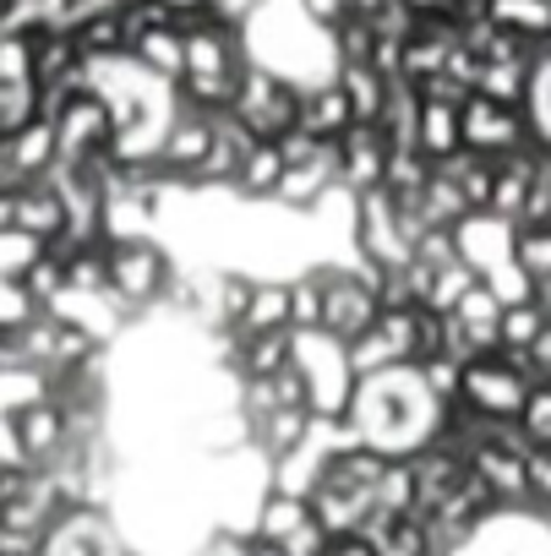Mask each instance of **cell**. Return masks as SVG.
Wrapping results in <instances>:
<instances>
[{
  "label": "cell",
  "instance_id": "cell-15",
  "mask_svg": "<svg viewBox=\"0 0 551 556\" xmlns=\"http://www.w3.org/2000/svg\"><path fill=\"white\" fill-rule=\"evenodd\" d=\"M546 328H551V312H546L540 301H529V306H508V312H502V350L524 355V350H535V344L546 339Z\"/></svg>",
  "mask_w": 551,
  "mask_h": 556
},
{
  "label": "cell",
  "instance_id": "cell-24",
  "mask_svg": "<svg viewBox=\"0 0 551 556\" xmlns=\"http://www.w3.org/2000/svg\"><path fill=\"white\" fill-rule=\"evenodd\" d=\"M546 7H551V0H546Z\"/></svg>",
  "mask_w": 551,
  "mask_h": 556
},
{
  "label": "cell",
  "instance_id": "cell-12",
  "mask_svg": "<svg viewBox=\"0 0 551 556\" xmlns=\"http://www.w3.org/2000/svg\"><path fill=\"white\" fill-rule=\"evenodd\" d=\"M437 169H442V175H448V180L464 191V202H469L475 213H486V207H491L497 159H486V153H469V148H464V153H453V159H448V164H437Z\"/></svg>",
  "mask_w": 551,
  "mask_h": 556
},
{
  "label": "cell",
  "instance_id": "cell-7",
  "mask_svg": "<svg viewBox=\"0 0 551 556\" xmlns=\"http://www.w3.org/2000/svg\"><path fill=\"white\" fill-rule=\"evenodd\" d=\"M306 523H312V502H301V496H290V491H273V485H267V496H262L256 513H251L246 540H262V545H273V551H285Z\"/></svg>",
  "mask_w": 551,
  "mask_h": 556
},
{
  "label": "cell",
  "instance_id": "cell-22",
  "mask_svg": "<svg viewBox=\"0 0 551 556\" xmlns=\"http://www.w3.org/2000/svg\"><path fill=\"white\" fill-rule=\"evenodd\" d=\"M404 7H410L415 17H431V12H453L448 0H404Z\"/></svg>",
  "mask_w": 551,
  "mask_h": 556
},
{
  "label": "cell",
  "instance_id": "cell-6",
  "mask_svg": "<svg viewBox=\"0 0 551 556\" xmlns=\"http://www.w3.org/2000/svg\"><path fill=\"white\" fill-rule=\"evenodd\" d=\"M383 180H388V142H383V131L377 126H350L339 137V186L361 202V197L383 191Z\"/></svg>",
  "mask_w": 551,
  "mask_h": 556
},
{
  "label": "cell",
  "instance_id": "cell-13",
  "mask_svg": "<svg viewBox=\"0 0 551 556\" xmlns=\"http://www.w3.org/2000/svg\"><path fill=\"white\" fill-rule=\"evenodd\" d=\"M486 17L497 28H508L513 39H524V45L551 39V7H546V0H491Z\"/></svg>",
  "mask_w": 551,
  "mask_h": 556
},
{
  "label": "cell",
  "instance_id": "cell-20",
  "mask_svg": "<svg viewBox=\"0 0 551 556\" xmlns=\"http://www.w3.org/2000/svg\"><path fill=\"white\" fill-rule=\"evenodd\" d=\"M524 431L535 437V447H551V388H535V393H529Z\"/></svg>",
  "mask_w": 551,
  "mask_h": 556
},
{
  "label": "cell",
  "instance_id": "cell-19",
  "mask_svg": "<svg viewBox=\"0 0 551 556\" xmlns=\"http://www.w3.org/2000/svg\"><path fill=\"white\" fill-rule=\"evenodd\" d=\"M475 285H480V278H475V273H469L464 262H453V267H442V273L431 278V301H426V306L448 317V312H453V306H459V301H464V295L475 290Z\"/></svg>",
  "mask_w": 551,
  "mask_h": 556
},
{
  "label": "cell",
  "instance_id": "cell-3",
  "mask_svg": "<svg viewBox=\"0 0 551 556\" xmlns=\"http://www.w3.org/2000/svg\"><path fill=\"white\" fill-rule=\"evenodd\" d=\"M529 393H535V382L524 377L518 355H508V350L480 355V361L464 366V404L480 409L486 420H524Z\"/></svg>",
  "mask_w": 551,
  "mask_h": 556
},
{
  "label": "cell",
  "instance_id": "cell-11",
  "mask_svg": "<svg viewBox=\"0 0 551 556\" xmlns=\"http://www.w3.org/2000/svg\"><path fill=\"white\" fill-rule=\"evenodd\" d=\"M334 83L345 88L350 110H355V126H377L383 121V104H388V77L377 66H339Z\"/></svg>",
  "mask_w": 551,
  "mask_h": 556
},
{
  "label": "cell",
  "instance_id": "cell-17",
  "mask_svg": "<svg viewBox=\"0 0 551 556\" xmlns=\"http://www.w3.org/2000/svg\"><path fill=\"white\" fill-rule=\"evenodd\" d=\"M513 262L535 278V290H540V285H551V229H518Z\"/></svg>",
  "mask_w": 551,
  "mask_h": 556
},
{
  "label": "cell",
  "instance_id": "cell-18",
  "mask_svg": "<svg viewBox=\"0 0 551 556\" xmlns=\"http://www.w3.org/2000/svg\"><path fill=\"white\" fill-rule=\"evenodd\" d=\"M480 285H486V290L497 295V306H502V312H508V306H529V301H535V278H529V273H524L518 262H508V267L486 273Z\"/></svg>",
  "mask_w": 551,
  "mask_h": 556
},
{
  "label": "cell",
  "instance_id": "cell-10",
  "mask_svg": "<svg viewBox=\"0 0 551 556\" xmlns=\"http://www.w3.org/2000/svg\"><path fill=\"white\" fill-rule=\"evenodd\" d=\"M285 175H290L285 148H279V142H256V148L246 153V164H240L235 197H240V202H273V197H279V186H285Z\"/></svg>",
  "mask_w": 551,
  "mask_h": 556
},
{
  "label": "cell",
  "instance_id": "cell-8",
  "mask_svg": "<svg viewBox=\"0 0 551 556\" xmlns=\"http://www.w3.org/2000/svg\"><path fill=\"white\" fill-rule=\"evenodd\" d=\"M350 126H355V110H350V99L334 77L301 88V131H312L317 142H339Z\"/></svg>",
  "mask_w": 551,
  "mask_h": 556
},
{
  "label": "cell",
  "instance_id": "cell-4",
  "mask_svg": "<svg viewBox=\"0 0 551 556\" xmlns=\"http://www.w3.org/2000/svg\"><path fill=\"white\" fill-rule=\"evenodd\" d=\"M459 115H464V148H469V153L508 159V153L540 142V126H535L529 110H508V104H497V99L469 93V104H464Z\"/></svg>",
  "mask_w": 551,
  "mask_h": 556
},
{
  "label": "cell",
  "instance_id": "cell-21",
  "mask_svg": "<svg viewBox=\"0 0 551 556\" xmlns=\"http://www.w3.org/2000/svg\"><path fill=\"white\" fill-rule=\"evenodd\" d=\"M323 556H377V551H372V540L350 534V540H328V545H323Z\"/></svg>",
  "mask_w": 551,
  "mask_h": 556
},
{
  "label": "cell",
  "instance_id": "cell-1",
  "mask_svg": "<svg viewBox=\"0 0 551 556\" xmlns=\"http://www.w3.org/2000/svg\"><path fill=\"white\" fill-rule=\"evenodd\" d=\"M296 371L312 393V415L317 420H345L350 399H355V366H350V344L328 339L323 328L296 333Z\"/></svg>",
  "mask_w": 551,
  "mask_h": 556
},
{
  "label": "cell",
  "instance_id": "cell-2",
  "mask_svg": "<svg viewBox=\"0 0 551 556\" xmlns=\"http://www.w3.org/2000/svg\"><path fill=\"white\" fill-rule=\"evenodd\" d=\"M229 115L256 142H279V137H290L301 126V88L290 77H279V72H267V66L251 61V72L240 77V93H235Z\"/></svg>",
  "mask_w": 551,
  "mask_h": 556
},
{
  "label": "cell",
  "instance_id": "cell-16",
  "mask_svg": "<svg viewBox=\"0 0 551 556\" xmlns=\"http://www.w3.org/2000/svg\"><path fill=\"white\" fill-rule=\"evenodd\" d=\"M350 366H355V382H366V377H383V371H399L404 361H399V350L372 328V333H361L355 344H350Z\"/></svg>",
  "mask_w": 551,
  "mask_h": 556
},
{
  "label": "cell",
  "instance_id": "cell-9",
  "mask_svg": "<svg viewBox=\"0 0 551 556\" xmlns=\"http://www.w3.org/2000/svg\"><path fill=\"white\" fill-rule=\"evenodd\" d=\"M235 333L240 339H251V333H290V278H256Z\"/></svg>",
  "mask_w": 551,
  "mask_h": 556
},
{
  "label": "cell",
  "instance_id": "cell-5",
  "mask_svg": "<svg viewBox=\"0 0 551 556\" xmlns=\"http://www.w3.org/2000/svg\"><path fill=\"white\" fill-rule=\"evenodd\" d=\"M453 240H459V262H464L475 278H486V273H497V267L513 262L518 224H508V218H497V213H469V218L453 229Z\"/></svg>",
  "mask_w": 551,
  "mask_h": 556
},
{
  "label": "cell",
  "instance_id": "cell-14",
  "mask_svg": "<svg viewBox=\"0 0 551 556\" xmlns=\"http://www.w3.org/2000/svg\"><path fill=\"white\" fill-rule=\"evenodd\" d=\"M366 540L377 556H431V534L421 518H377L366 529Z\"/></svg>",
  "mask_w": 551,
  "mask_h": 556
},
{
  "label": "cell",
  "instance_id": "cell-23",
  "mask_svg": "<svg viewBox=\"0 0 551 556\" xmlns=\"http://www.w3.org/2000/svg\"><path fill=\"white\" fill-rule=\"evenodd\" d=\"M448 7H453V12H464V17H486L491 0H448Z\"/></svg>",
  "mask_w": 551,
  "mask_h": 556
}]
</instances>
